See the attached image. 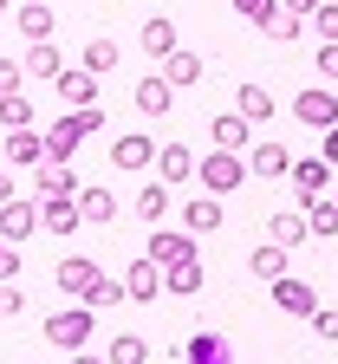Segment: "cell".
I'll return each instance as SVG.
<instances>
[{"label": "cell", "mask_w": 338, "mask_h": 364, "mask_svg": "<svg viewBox=\"0 0 338 364\" xmlns=\"http://www.w3.org/2000/svg\"><path fill=\"white\" fill-rule=\"evenodd\" d=\"M7 163L14 169H39L46 163V130H7Z\"/></svg>", "instance_id": "obj_18"}, {"label": "cell", "mask_w": 338, "mask_h": 364, "mask_svg": "<svg viewBox=\"0 0 338 364\" xmlns=\"http://www.w3.org/2000/svg\"><path fill=\"white\" fill-rule=\"evenodd\" d=\"M53 85H59V98H65L72 111H85V105H98V72H85V65H65V72H59Z\"/></svg>", "instance_id": "obj_12"}, {"label": "cell", "mask_w": 338, "mask_h": 364, "mask_svg": "<svg viewBox=\"0 0 338 364\" xmlns=\"http://www.w3.org/2000/svg\"><path fill=\"white\" fill-rule=\"evenodd\" d=\"M306 221H312V241H319V235H338V202H332V196H319V202L306 208Z\"/></svg>", "instance_id": "obj_37"}, {"label": "cell", "mask_w": 338, "mask_h": 364, "mask_svg": "<svg viewBox=\"0 0 338 364\" xmlns=\"http://www.w3.org/2000/svg\"><path fill=\"white\" fill-rule=\"evenodd\" d=\"M20 78H26V65H14V59H0V98H14V91H20Z\"/></svg>", "instance_id": "obj_42"}, {"label": "cell", "mask_w": 338, "mask_h": 364, "mask_svg": "<svg viewBox=\"0 0 338 364\" xmlns=\"http://www.w3.org/2000/svg\"><path fill=\"white\" fill-rule=\"evenodd\" d=\"M234 111H241V117H248V124H254V130H260V124H267V117H273V91H267V85H254V78H248V85H241V91H234Z\"/></svg>", "instance_id": "obj_25"}, {"label": "cell", "mask_w": 338, "mask_h": 364, "mask_svg": "<svg viewBox=\"0 0 338 364\" xmlns=\"http://www.w3.org/2000/svg\"><path fill=\"white\" fill-rule=\"evenodd\" d=\"M332 202H338V189H332Z\"/></svg>", "instance_id": "obj_50"}, {"label": "cell", "mask_w": 338, "mask_h": 364, "mask_svg": "<svg viewBox=\"0 0 338 364\" xmlns=\"http://www.w3.org/2000/svg\"><path fill=\"white\" fill-rule=\"evenodd\" d=\"M293 117H300L306 130H332V124H338V91H325V85H306L300 98H293Z\"/></svg>", "instance_id": "obj_5"}, {"label": "cell", "mask_w": 338, "mask_h": 364, "mask_svg": "<svg viewBox=\"0 0 338 364\" xmlns=\"http://www.w3.org/2000/svg\"><path fill=\"white\" fill-rule=\"evenodd\" d=\"M248 169L260 182H280V176H293V156H286V144H254L248 150Z\"/></svg>", "instance_id": "obj_20"}, {"label": "cell", "mask_w": 338, "mask_h": 364, "mask_svg": "<svg viewBox=\"0 0 338 364\" xmlns=\"http://www.w3.org/2000/svg\"><path fill=\"white\" fill-rule=\"evenodd\" d=\"M312 33H319V46H338V7H332V0L312 14Z\"/></svg>", "instance_id": "obj_38"}, {"label": "cell", "mask_w": 338, "mask_h": 364, "mask_svg": "<svg viewBox=\"0 0 338 364\" xmlns=\"http://www.w3.org/2000/svg\"><path fill=\"white\" fill-rule=\"evenodd\" d=\"M111 163H117V169H150V163H157V136H150V130L117 136V144H111Z\"/></svg>", "instance_id": "obj_10"}, {"label": "cell", "mask_w": 338, "mask_h": 364, "mask_svg": "<svg viewBox=\"0 0 338 364\" xmlns=\"http://www.w3.org/2000/svg\"><path fill=\"white\" fill-rule=\"evenodd\" d=\"M7 7H14V0H0V14H7Z\"/></svg>", "instance_id": "obj_49"}, {"label": "cell", "mask_w": 338, "mask_h": 364, "mask_svg": "<svg viewBox=\"0 0 338 364\" xmlns=\"http://www.w3.org/2000/svg\"><path fill=\"white\" fill-rule=\"evenodd\" d=\"M137 46H143L150 59H169V53H182V46H176V20H169V14H150V20L137 26Z\"/></svg>", "instance_id": "obj_11"}, {"label": "cell", "mask_w": 338, "mask_h": 364, "mask_svg": "<svg viewBox=\"0 0 338 364\" xmlns=\"http://www.w3.org/2000/svg\"><path fill=\"white\" fill-rule=\"evenodd\" d=\"M65 59H59V46L53 39H33V53H26V78H59Z\"/></svg>", "instance_id": "obj_29"}, {"label": "cell", "mask_w": 338, "mask_h": 364, "mask_svg": "<svg viewBox=\"0 0 338 364\" xmlns=\"http://www.w3.org/2000/svg\"><path fill=\"white\" fill-rule=\"evenodd\" d=\"M286 254H293V247H280V241H260L254 254H248V273H254V280H286Z\"/></svg>", "instance_id": "obj_21"}, {"label": "cell", "mask_w": 338, "mask_h": 364, "mask_svg": "<svg viewBox=\"0 0 338 364\" xmlns=\"http://www.w3.org/2000/svg\"><path fill=\"white\" fill-rule=\"evenodd\" d=\"M91 332H98V312H91V306H65V312H53V318L39 326V338L59 345V351H85Z\"/></svg>", "instance_id": "obj_2"}, {"label": "cell", "mask_w": 338, "mask_h": 364, "mask_svg": "<svg viewBox=\"0 0 338 364\" xmlns=\"http://www.w3.org/2000/svg\"><path fill=\"white\" fill-rule=\"evenodd\" d=\"M72 364H111V358H91V351H72Z\"/></svg>", "instance_id": "obj_47"}, {"label": "cell", "mask_w": 338, "mask_h": 364, "mask_svg": "<svg viewBox=\"0 0 338 364\" xmlns=\"http://www.w3.org/2000/svg\"><path fill=\"white\" fill-rule=\"evenodd\" d=\"M98 280H105V267H98V260H85V254H72V260H59V267H53V287H59V293H72L78 306H85V293L98 287Z\"/></svg>", "instance_id": "obj_6"}, {"label": "cell", "mask_w": 338, "mask_h": 364, "mask_svg": "<svg viewBox=\"0 0 338 364\" xmlns=\"http://www.w3.org/2000/svg\"><path fill=\"white\" fill-rule=\"evenodd\" d=\"M196 169H202V156L189 150V144H163L157 150V182H189Z\"/></svg>", "instance_id": "obj_14"}, {"label": "cell", "mask_w": 338, "mask_h": 364, "mask_svg": "<svg viewBox=\"0 0 338 364\" xmlns=\"http://www.w3.org/2000/svg\"><path fill=\"white\" fill-rule=\"evenodd\" d=\"M143 254L169 273V267H182V260H196V235H150V247H143Z\"/></svg>", "instance_id": "obj_19"}, {"label": "cell", "mask_w": 338, "mask_h": 364, "mask_svg": "<svg viewBox=\"0 0 338 364\" xmlns=\"http://www.w3.org/2000/svg\"><path fill=\"white\" fill-rule=\"evenodd\" d=\"M234 14H241V20H254V26L267 33V26H273L286 7H280V0H234Z\"/></svg>", "instance_id": "obj_35"}, {"label": "cell", "mask_w": 338, "mask_h": 364, "mask_svg": "<svg viewBox=\"0 0 338 364\" xmlns=\"http://www.w3.org/2000/svg\"><path fill=\"white\" fill-rule=\"evenodd\" d=\"M39 228H46V235H78V228H85L78 196H39Z\"/></svg>", "instance_id": "obj_8"}, {"label": "cell", "mask_w": 338, "mask_h": 364, "mask_svg": "<svg viewBox=\"0 0 338 364\" xmlns=\"http://www.w3.org/2000/svg\"><path fill=\"white\" fill-rule=\"evenodd\" d=\"M124 293H130L137 306H157V293H169V287H163V267H157L150 254L130 260V267H124Z\"/></svg>", "instance_id": "obj_9"}, {"label": "cell", "mask_w": 338, "mask_h": 364, "mask_svg": "<svg viewBox=\"0 0 338 364\" xmlns=\"http://www.w3.org/2000/svg\"><path fill=\"white\" fill-rule=\"evenodd\" d=\"M105 358H111V364H150V338H143V332H117V338L105 345Z\"/></svg>", "instance_id": "obj_28"}, {"label": "cell", "mask_w": 338, "mask_h": 364, "mask_svg": "<svg viewBox=\"0 0 338 364\" xmlns=\"http://www.w3.org/2000/svg\"><path fill=\"white\" fill-rule=\"evenodd\" d=\"M312 332H319V338H338V312L319 306V312H312Z\"/></svg>", "instance_id": "obj_43"}, {"label": "cell", "mask_w": 338, "mask_h": 364, "mask_svg": "<svg viewBox=\"0 0 338 364\" xmlns=\"http://www.w3.org/2000/svg\"><path fill=\"white\" fill-rule=\"evenodd\" d=\"M33 228H39V202H20V196H14V202H0V235H7L14 247L33 235Z\"/></svg>", "instance_id": "obj_17"}, {"label": "cell", "mask_w": 338, "mask_h": 364, "mask_svg": "<svg viewBox=\"0 0 338 364\" xmlns=\"http://www.w3.org/2000/svg\"><path fill=\"white\" fill-rule=\"evenodd\" d=\"M267 241H280V247H300V241H312V221H306L300 208H280V215L267 221Z\"/></svg>", "instance_id": "obj_23"}, {"label": "cell", "mask_w": 338, "mask_h": 364, "mask_svg": "<svg viewBox=\"0 0 338 364\" xmlns=\"http://www.w3.org/2000/svg\"><path fill=\"white\" fill-rule=\"evenodd\" d=\"M254 169H248V156H234V150H208L202 156V169H196V182L208 196H228V189H241V182H248Z\"/></svg>", "instance_id": "obj_3"}, {"label": "cell", "mask_w": 338, "mask_h": 364, "mask_svg": "<svg viewBox=\"0 0 338 364\" xmlns=\"http://www.w3.org/2000/svg\"><path fill=\"white\" fill-rule=\"evenodd\" d=\"M163 208H169V182H143V189H137V215L157 228V221H163Z\"/></svg>", "instance_id": "obj_31"}, {"label": "cell", "mask_w": 338, "mask_h": 364, "mask_svg": "<svg viewBox=\"0 0 338 364\" xmlns=\"http://www.w3.org/2000/svg\"><path fill=\"white\" fill-rule=\"evenodd\" d=\"M0 202H14V182H7V169H0Z\"/></svg>", "instance_id": "obj_48"}, {"label": "cell", "mask_w": 338, "mask_h": 364, "mask_svg": "<svg viewBox=\"0 0 338 364\" xmlns=\"http://www.w3.org/2000/svg\"><path fill=\"white\" fill-rule=\"evenodd\" d=\"M280 7H286V14H293V20H312V14L325 7V0H280Z\"/></svg>", "instance_id": "obj_44"}, {"label": "cell", "mask_w": 338, "mask_h": 364, "mask_svg": "<svg viewBox=\"0 0 338 364\" xmlns=\"http://www.w3.org/2000/svg\"><path fill=\"white\" fill-rule=\"evenodd\" d=\"M182 228H189V235H215V228H221V196H196L182 208Z\"/></svg>", "instance_id": "obj_27"}, {"label": "cell", "mask_w": 338, "mask_h": 364, "mask_svg": "<svg viewBox=\"0 0 338 364\" xmlns=\"http://www.w3.org/2000/svg\"><path fill=\"white\" fill-rule=\"evenodd\" d=\"M169 105H176V85H169L163 72H150V78L137 85V111H143V117H163Z\"/></svg>", "instance_id": "obj_24"}, {"label": "cell", "mask_w": 338, "mask_h": 364, "mask_svg": "<svg viewBox=\"0 0 338 364\" xmlns=\"http://www.w3.org/2000/svg\"><path fill=\"white\" fill-rule=\"evenodd\" d=\"M78 65L105 78V72L117 65V39H111V33H98V39H85V59H78Z\"/></svg>", "instance_id": "obj_30"}, {"label": "cell", "mask_w": 338, "mask_h": 364, "mask_svg": "<svg viewBox=\"0 0 338 364\" xmlns=\"http://www.w3.org/2000/svg\"><path fill=\"white\" fill-rule=\"evenodd\" d=\"M33 182H39V196H78V189H85V182L72 176V163H53V156L33 169Z\"/></svg>", "instance_id": "obj_22"}, {"label": "cell", "mask_w": 338, "mask_h": 364, "mask_svg": "<svg viewBox=\"0 0 338 364\" xmlns=\"http://www.w3.org/2000/svg\"><path fill=\"white\" fill-rule=\"evenodd\" d=\"M78 208H85V228H111L117 221V196L105 189V182H85V189H78Z\"/></svg>", "instance_id": "obj_16"}, {"label": "cell", "mask_w": 338, "mask_h": 364, "mask_svg": "<svg viewBox=\"0 0 338 364\" xmlns=\"http://www.w3.org/2000/svg\"><path fill=\"white\" fill-rule=\"evenodd\" d=\"M286 182H293L300 208H312L319 196H332V189H338V176H332V163H325V156H293V176H286Z\"/></svg>", "instance_id": "obj_4"}, {"label": "cell", "mask_w": 338, "mask_h": 364, "mask_svg": "<svg viewBox=\"0 0 338 364\" xmlns=\"http://www.w3.org/2000/svg\"><path fill=\"white\" fill-rule=\"evenodd\" d=\"M0 280H20V247L0 235Z\"/></svg>", "instance_id": "obj_41"}, {"label": "cell", "mask_w": 338, "mask_h": 364, "mask_svg": "<svg viewBox=\"0 0 338 364\" xmlns=\"http://www.w3.org/2000/svg\"><path fill=\"white\" fill-rule=\"evenodd\" d=\"M319 78H338V46H319Z\"/></svg>", "instance_id": "obj_45"}, {"label": "cell", "mask_w": 338, "mask_h": 364, "mask_svg": "<svg viewBox=\"0 0 338 364\" xmlns=\"http://www.w3.org/2000/svg\"><path fill=\"white\" fill-rule=\"evenodd\" d=\"M325 163H332V169H338V124H332V130H325Z\"/></svg>", "instance_id": "obj_46"}, {"label": "cell", "mask_w": 338, "mask_h": 364, "mask_svg": "<svg viewBox=\"0 0 338 364\" xmlns=\"http://www.w3.org/2000/svg\"><path fill=\"white\" fill-rule=\"evenodd\" d=\"M20 312H26V293L14 280H0V318H20Z\"/></svg>", "instance_id": "obj_39"}, {"label": "cell", "mask_w": 338, "mask_h": 364, "mask_svg": "<svg viewBox=\"0 0 338 364\" xmlns=\"http://www.w3.org/2000/svg\"><path fill=\"white\" fill-rule=\"evenodd\" d=\"M267 293H273V306H280V312H293V318H312V312H319V287H312V280H300V273L273 280Z\"/></svg>", "instance_id": "obj_7"}, {"label": "cell", "mask_w": 338, "mask_h": 364, "mask_svg": "<svg viewBox=\"0 0 338 364\" xmlns=\"http://www.w3.org/2000/svg\"><path fill=\"white\" fill-rule=\"evenodd\" d=\"M14 26H20L26 39H53V26H59V20H53V0H26V7L14 14Z\"/></svg>", "instance_id": "obj_26"}, {"label": "cell", "mask_w": 338, "mask_h": 364, "mask_svg": "<svg viewBox=\"0 0 338 364\" xmlns=\"http://www.w3.org/2000/svg\"><path fill=\"white\" fill-rule=\"evenodd\" d=\"M163 78H169V85H202V59H196V53H169V59H163Z\"/></svg>", "instance_id": "obj_32"}, {"label": "cell", "mask_w": 338, "mask_h": 364, "mask_svg": "<svg viewBox=\"0 0 338 364\" xmlns=\"http://www.w3.org/2000/svg\"><path fill=\"white\" fill-rule=\"evenodd\" d=\"M182 364H234V351H228V338L221 332H189V345H182Z\"/></svg>", "instance_id": "obj_13"}, {"label": "cell", "mask_w": 338, "mask_h": 364, "mask_svg": "<svg viewBox=\"0 0 338 364\" xmlns=\"http://www.w3.org/2000/svg\"><path fill=\"white\" fill-rule=\"evenodd\" d=\"M300 26H306V20H293V14H280V20L267 26V39H273V46H293V39H300Z\"/></svg>", "instance_id": "obj_40"}, {"label": "cell", "mask_w": 338, "mask_h": 364, "mask_svg": "<svg viewBox=\"0 0 338 364\" xmlns=\"http://www.w3.org/2000/svg\"><path fill=\"white\" fill-rule=\"evenodd\" d=\"M163 287H169V293H182V299H189V293H202V260L169 267V273H163Z\"/></svg>", "instance_id": "obj_33"}, {"label": "cell", "mask_w": 338, "mask_h": 364, "mask_svg": "<svg viewBox=\"0 0 338 364\" xmlns=\"http://www.w3.org/2000/svg\"><path fill=\"white\" fill-rule=\"evenodd\" d=\"M0 130H33V105H26V91L0 98Z\"/></svg>", "instance_id": "obj_34"}, {"label": "cell", "mask_w": 338, "mask_h": 364, "mask_svg": "<svg viewBox=\"0 0 338 364\" xmlns=\"http://www.w3.org/2000/svg\"><path fill=\"white\" fill-rule=\"evenodd\" d=\"M208 130H215V150H234V156H248V150H254V124H248V117H241V111H228V117H215Z\"/></svg>", "instance_id": "obj_15"}, {"label": "cell", "mask_w": 338, "mask_h": 364, "mask_svg": "<svg viewBox=\"0 0 338 364\" xmlns=\"http://www.w3.org/2000/svg\"><path fill=\"white\" fill-rule=\"evenodd\" d=\"M124 299H130V293H124V280H98V287L85 293V306H91V312H111V306H124Z\"/></svg>", "instance_id": "obj_36"}, {"label": "cell", "mask_w": 338, "mask_h": 364, "mask_svg": "<svg viewBox=\"0 0 338 364\" xmlns=\"http://www.w3.org/2000/svg\"><path fill=\"white\" fill-rule=\"evenodd\" d=\"M91 130H105V105H85V111L53 117V130H46V156H53V163H72V150L85 144Z\"/></svg>", "instance_id": "obj_1"}]
</instances>
